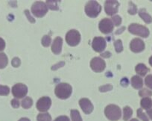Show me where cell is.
Returning a JSON list of instances; mask_svg holds the SVG:
<instances>
[{
	"label": "cell",
	"instance_id": "ffe728a7",
	"mask_svg": "<svg viewBox=\"0 0 152 121\" xmlns=\"http://www.w3.org/2000/svg\"><path fill=\"white\" fill-rule=\"evenodd\" d=\"M8 57L3 52H0V69H3L8 65Z\"/></svg>",
	"mask_w": 152,
	"mask_h": 121
},
{
	"label": "cell",
	"instance_id": "f6af8a7d",
	"mask_svg": "<svg viewBox=\"0 0 152 121\" xmlns=\"http://www.w3.org/2000/svg\"><path fill=\"white\" fill-rule=\"evenodd\" d=\"M149 64H150L151 66L152 67V56L149 58Z\"/></svg>",
	"mask_w": 152,
	"mask_h": 121
},
{
	"label": "cell",
	"instance_id": "ee69618b",
	"mask_svg": "<svg viewBox=\"0 0 152 121\" xmlns=\"http://www.w3.org/2000/svg\"><path fill=\"white\" fill-rule=\"evenodd\" d=\"M19 121H31V120L29 119H28V118H22V119H20Z\"/></svg>",
	"mask_w": 152,
	"mask_h": 121
},
{
	"label": "cell",
	"instance_id": "83f0119b",
	"mask_svg": "<svg viewBox=\"0 0 152 121\" xmlns=\"http://www.w3.org/2000/svg\"><path fill=\"white\" fill-rule=\"evenodd\" d=\"M114 46H115V49L117 52H121L123 50V46H122V40H117L114 42Z\"/></svg>",
	"mask_w": 152,
	"mask_h": 121
},
{
	"label": "cell",
	"instance_id": "d6986e66",
	"mask_svg": "<svg viewBox=\"0 0 152 121\" xmlns=\"http://www.w3.org/2000/svg\"><path fill=\"white\" fill-rule=\"evenodd\" d=\"M140 104H141V106L142 107V109L148 110L152 106V100L150 98H148V97H145V98H143L141 100Z\"/></svg>",
	"mask_w": 152,
	"mask_h": 121
},
{
	"label": "cell",
	"instance_id": "836d02e7",
	"mask_svg": "<svg viewBox=\"0 0 152 121\" xmlns=\"http://www.w3.org/2000/svg\"><path fill=\"white\" fill-rule=\"evenodd\" d=\"M113 89V86L111 84H106V85H103L102 87H99V90L101 92H106L108 90H111Z\"/></svg>",
	"mask_w": 152,
	"mask_h": 121
},
{
	"label": "cell",
	"instance_id": "60d3db41",
	"mask_svg": "<svg viewBox=\"0 0 152 121\" xmlns=\"http://www.w3.org/2000/svg\"><path fill=\"white\" fill-rule=\"evenodd\" d=\"M102 57H105V58H109L110 56V53L109 52H106V53H104V54H102Z\"/></svg>",
	"mask_w": 152,
	"mask_h": 121
},
{
	"label": "cell",
	"instance_id": "d6a6232c",
	"mask_svg": "<svg viewBox=\"0 0 152 121\" xmlns=\"http://www.w3.org/2000/svg\"><path fill=\"white\" fill-rule=\"evenodd\" d=\"M145 83L148 87L152 89V75H148L145 77Z\"/></svg>",
	"mask_w": 152,
	"mask_h": 121
},
{
	"label": "cell",
	"instance_id": "3957f363",
	"mask_svg": "<svg viewBox=\"0 0 152 121\" xmlns=\"http://www.w3.org/2000/svg\"><path fill=\"white\" fill-rule=\"evenodd\" d=\"M102 11V7L96 1H90L85 6V13L88 17H98Z\"/></svg>",
	"mask_w": 152,
	"mask_h": 121
},
{
	"label": "cell",
	"instance_id": "d4e9b609",
	"mask_svg": "<svg viewBox=\"0 0 152 121\" xmlns=\"http://www.w3.org/2000/svg\"><path fill=\"white\" fill-rule=\"evenodd\" d=\"M71 116L72 121H82L80 113L77 110H72L71 111Z\"/></svg>",
	"mask_w": 152,
	"mask_h": 121
},
{
	"label": "cell",
	"instance_id": "8fae6325",
	"mask_svg": "<svg viewBox=\"0 0 152 121\" xmlns=\"http://www.w3.org/2000/svg\"><path fill=\"white\" fill-rule=\"evenodd\" d=\"M92 47L96 52H102L106 48V40L102 37H95L92 42Z\"/></svg>",
	"mask_w": 152,
	"mask_h": 121
},
{
	"label": "cell",
	"instance_id": "ac0fdd59",
	"mask_svg": "<svg viewBox=\"0 0 152 121\" xmlns=\"http://www.w3.org/2000/svg\"><path fill=\"white\" fill-rule=\"evenodd\" d=\"M139 15L140 17L146 23H152V17L146 12L145 9H141L139 11Z\"/></svg>",
	"mask_w": 152,
	"mask_h": 121
},
{
	"label": "cell",
	"instance_id": "d590c367",
	"mask_svg": "<svg viewBox=\"0 0 152 121\" xmlns=\"http://www.w3.org/2000/svg\"><path fill=\"white\" fill-rule=\"evenodd\" d=\"M25 14H26V17H27V18L28 19V20L31 22V23H35L34 18V17H32L30 15V13H29V11H28V10H26V11H25Z\"/></svg>",
	"mask_w": 152,
	"mask_h": 121
},
{
	"label": "cell",
	"instance_id": "74e56055",
	"mask_svg": "<svg viewBox=\"0 0 152 121\" xmlns=\"http://www.w3.org/2000/svg\"><path fill=\"white\" fill-rule=\"evenodd\" d=\"M5 48V42L2 38L0 37V52L3 51Z\"/></svg>",
	"mask_w": 152,
	"mask_h": 121
},
{
	"label": "cell",
	"instance_id": "8992f818",
	"mask_svg": "<svg viewBox=\"0 0 152 121\" xmlns=\"http://www.w3.org/2000/svg\"><path fill=\"white\" fill-rule=\"evenodd\" d=\"M66 40L69 46H75L81 41V34L75 29L70 30L67 32L66 36Z\"/></svg>",
	"mask_w": 152,
	"mask_h": 121
},
{
	"label": "cell",
	"instance_id": "e0dca14e",
	"mask_svg": "<svg viewBox=\"0 0 152 121\" xmlns=\"http://www.w3.org/2000/svg\"><path fill=\"white\" fill-rule=\"evenodd\" d=\"M135 70L138 75L141 76H145L148 72V68L143 64H139L137 65L135 68Z\"/></svg>",
	"mask_w": 152,
	"mask_h": 121
},
{
	"label": "cell",
	"instance_id": "7a4b0ae2",
	"mask_svg": "<svg viewBox=\"0 0 152 121\" xmlns=\"http://www.w3.org/2000/svg\"><path fill=\"white\" fill-rule=\"evenodd\" d=\"M104 114L107 117L112 121L118 120L121 117V109L116 105H109L105 108Z\"/></svg>",
	"mask_w": 152,
	"mask_h": 121
},
{
	"label": "cell",
	"instance_id": "1f68e13d",
	"mask_svg": "<svg viewBox=\"0 0 152 121\" xmlns=\"http://www.w3.org/2000/svg\"><path fill=\"white\" fill-rule=\"evenodd\" d=\"M111 21H112V23H114V25H115V26H119V25L122 23V18H121V17L118 15L113 16Z\"/></svg>",
	"mask_w": 152,
	"mask_h": 121
},
{
	"label": "cell",
	"instance_id": "bcb514c9",
	"mask_svg": "<svg viewBox=\"0 0 152 121\" xmlns=\"http://www.w3.org/2000/svg\"><path fill=\"white\" fill-rule=\"evenodd\" d=\"M130 121H139V120H137V119H132L131 120H130Z\"/></svg>",
	"mask_w": 152,
	"mask_h": 121
},
{
	"label": "cell",
	"instance_id": "603a6c76",
	"mask_svg": "<svg viewBox=\"0 0 152 121\" xmlns=\"http://www.w3.org/2000/svg\"><path fill=\"white\" fill-rule=\"evenodd\" d=\"M52 117L49 113H40L37 116V121H51Z\"/></svg>",
	"mask_w": 152,
	"mask_h": 121
},
{
	"label": "cell",
	"instance_id": "9a60e30c",
	"mask_svg": "<svg viewBox=\"0 0 152 121\" xmlns=\"http://www.w3.org/2000/svg\"><path fill=\"white\" fill-rule=\"evenodd\" d=\"M63 45V39L61 37H57L54 40L52 45V51L55 55H58L61 53V49H62Z\"/></svg>",
	"mask_w": 152,
	"mask_h": 121
},
{
	"label": "cell",
	"instance_id": "f35d334b",
	"mask_svg": "<svg viewBox=\"0 0 152 121\" xmlns=\"http://www.w3.org/2000/svg\"><path fill=\"white\" fill-rule=\"evenodd\" d=\"M55 121H69V119L66 116H61L57 118Z\"/></svg>",
	"mask_w": 152,
	"mask_h": 121
},
{
	"label": "cell",
	"instance_id": "8d00e7d4",
	"mask_svg": "<svg viewBox=\"0 0 152 121\" xmlns=\"http://www.w3.org/2000/svg\"><path fill=\"white\" fill-rule=\"evenodd\" d=\"M11 105H12V106L14 108L17 109L20 106V102L17 100H16V99H14V100H12V101H11Z\"/></svg>",
	"mask_w": 152,
	"mask_h": 121
},
{
	"label": "cell",
	"instance_id": "f1b7e54d",
	"mask_svg": "<svg viewBox=\"0 0 152 121\" xmlns=\"http://www.w3.org/2000/svg\"><path fill=\"white\" fill-rule=\"evenodd\" d=\"M137 8L132 2H129V8H128V13L130 14H132V15H134V14H137Z\"/></svg>",
	"mask_w": 152,
	"mask_h": 121
},
{
	"label": "cell",
	"instance_id": "484cf974",
	"mask_svg": "<svg viewBox=\"0 0 152 121\" xmlns=\"http://www.w3.org/2000/svg\"><path fill=\"white\" fill-rule=\"evenodd\" d=\"M51 42H52V39L49 35L43 36V37L42 38V44L45 47H48L51 44Z\"/></svg>",
	"mask_w": 152,
	"mask_h": 121
},
{
	"label": "cell",
	"instance_id": "2e32d148",
	"mask_svg": "<svg viewBox=\"0 0 152 121\" xmlns=\"http://www.w3.org/2000/svg\"><path fill=\"white\" fill-rule=\"evenodd\" d=\"M131 84L135 89H140L142 87L143 81L142 78L139 76H135L131 78Z\"/></svg>",
	"mask_w": 152,
	"mask_h": 121
},
{
	"label": "cell",
	"instance_id": "cb8c5ba5",
	"mask_svg": "<svg viewBox=\"0 0 152 121\" xmlns=\"http://www.w3.org/2000/svg\"><path fill=\"white\" fill-rule=\"evenodd\" d=\"M46 6L49 7L51 10H53V11H58V2L57 1H54V0H49V1H46Z\"/></svg>",
	"mask_w": 152,
	"mask_h": 121
},
{
	"label": "cell",
	"instance_id": "f546056e",
	"mask_svg": "<svg viewBox=\"0 0 152 121\" xmlns=\"http://www.w3.org/2000/svg\"><path fill=\"white\" fill-rule=\"evenodd\" d=\"M139 95L140 97H151L152 96V91L148 90V89H142L139 92Z\"/></svg>",
	"mask_w": 152,
	"mask_h": 121
},
{
	"label": "cell",
	"instance_id": "4dcf8cb0",
	"mask_svg": "<svg viewBox=\"0 0 152 121\" xmlns=\"http://www.w3.org/2000/svg\"><path fill=\"white\" fill-rule=\"evenodd\" d=\"M137 116H138V117H140L142 121H149L148 118L146 116L145 114L143 113L142 109H139L138 110H137Z\"/></svg>",
	"mask_w": 152,
	"mask_h": 121
},
{
	"label": "cell",
	"instance_id": "7402d4cb",
	"mask_svg": "<svg viewBox=\"0 0 152 121\" xmlns=\"http://www.w3.org/2000/svg\"><path fill=\"white\" fill-rule=\"evenodd\" d=\"M32 104H33V100H32V99L31 97H26L22 101V106L24 109H30L31 107Z\"/></svg>",
	"mask_w": 152,
	"mask_h": 121
},
{
	"label": "cell",
	"instance_id": "ba28073f",
	"mask_svg": "<svg viewBox=\"0 0 152 121\" xmlns=\"http://www.w3.org/2000/svg\"><path fill=\"white\" fill-rule=\"evenodd\" d=\"M119 3L117 1H114V0H108L106 1L104 4V9L105 12L107 15L113 16V14H116L118 12L119 9Z\"/></svg>",
	"mask_w": 152,
	"mask_h": 121
},
{
	"label": "cell",
	"instance_id": "30bf717a",
	"mask_svg": "<svg viewBox=\"0 0 152 121\" xmlns=\"http://www.w3.org/2000/svg\"><path fill=\"white\" fill-rule=\"evenodd\" d=\"M99 30L103 34H110L113 30V24L111 20L105 18L101 20L99 24Z\"/></svg>",
	"mask_w": 152,
	"mask_h": 121
},
{
	"label": "cell",
	"instance_id": "6da1fadb",
	"mask_svg": "<svg viewBox=\"0 0 152 121\" xmlns=\"http://www.w3.org/2000/svg\"><path fill=\"white\" fill-rule=\"evenodd\" d=\"M55 92L57 97L61 100H66L71 95L72 87L67 83H61L56 86Z\"/></svg>",
	"mask_w": 152,
	"mask_h": 121
},
{
	"label": "cell",
	"instance_id": "9c48e42d",
	"mask_svg": "<svg viewBox=\"0 0 152 121\" xmlns=\"http://www.w3.org/2000/svg\"><path fill=\"white\" fill-rule=\"evenodd\" d=\"M90 67H91L92 70L96 73L102 72L105 69L106 67V64H105L104 61L102 59L99 57H96V58H93L90 62Z\"/></svg>",
	"mask_w": 152,
	"mask_h": 121
},
{
	"label": "cell",
	"instance_id": "4fadbf2b",
	"mask_svg": "<svg viewBox=\"0 0 152 121\" xmlns=\"http://www.w3.org/2000/svg\"><path fill=\"white\" fill-rule=\"evenodd\" d=\"M130 48L134 52H140L145 49V43L140 38L133 39L130 44Z\"/></svg>",
	"mask_w": 152,
	"mask_h": 121
},
{
	"label": "cell",
	"instance_id": "44dd1931",
	"mask_svg": "<svg viewBox=\"0 0 152 121\" xmlns=\"http://www.w3.org/2000/svg\"><path fill=\"white\" fill-rule=\"evenodd\" d=\"M123 112H124L123 119H124V120H125V121L128 120H129L133 114L132 109H131L130 107H128V106H126V107L124 108Z\"/></svg>",
	"mask_w": 152,
	"mask_h": 121
},
{
	"label": "cell",
	"instance_id": "7bdbcfd3",
	"mask_svg": "<svg viewBox=\"0 0 152 121\" xmlns=\"http://www.w3.org/2000/svg\"><path fill=\"white\" fill-rule=\"evenodd\" d=\"M125 27H122V29H121L120 30H119V31H117V32H116V34H120V32H121L124 31V30H125Z\"/></svg>",
	"mask_w": 152,
	"mask_h": 121
},
{
	"label": "cell",
	"instance_id": "b9f144b4",
	"mask_svg": "<svg viewBox=\"0 0 152 121\" xmlns=\"http://www.w3.org/2000/svg\"><path fill=\"white\" fill-rule=\"evenodd\" d=\"M147 113H148V116L150 117L151 119L152 120V109H151V110L148 111Z\"/></svg>",
	"mask_w": 152,
	"mask_h": 121
},
{
	"label": "cell",
	"instance_id": "5b68a950",
	"mask_svg": "<svg viewBox=\"0 0 152 121\" xmlns=\"http://www.w3.org/2000/svg\"><path fill=\"white\" fill-rule=\"evenodd\" d=\"M31 12L36 17H43L48 12L47 6L43 2H36L32 5Z\"/></svg>",
	"mask_w": 152,
	"mask_h": 121
},
{
	"label": "cell",
	"instance_id": "52a82bcc",
	"mask_svg": "<svg viewBox=\"0 0 152 121\" xmlns=\"http://www.w3.org/2000/svg\"><path fill=\"white\" fill-rule=\"evenodd\" d=\"M28 93V87L26 84L18 83L12 87V94L14 97L21 99L26 97Z\"/></svg>",
	"mask_w": 152,
	"mask_h": 121
},
{
	"label": "cell",
	"instance_id": "7c38bea8",
	"mask_svg": "<svg viewBox=\"0 0 152 121\" xmlns=\"http://www.w3.org/2000/svg\"><path fill=\"white\" fill-rule=\"evenodd\" d=\"M52 104V100L49 97H43L37 103V108L40 111H47Z\"/></svg>",
	"mask_w": 152,
	"mask_h": 121
},
{
	"label": "cell",
	"instance_id": "4316f807",
	"mask_svg": "<svg viewBox=\"0 0 152 121\" xmlns=\"http://www.w3.org/2000/svg\"><path fill=\"white\" fill-rule=\"evenodd\" d=\"M10 93V89L8 86L0 85V96H7Z\"/></svg>",
	"mask_w": 152,
	"mask_h": 121
},
{
	"label": "cell",
	"instance_id": "5bb4252c",
	"mask_svg": "<svg viewBox=\"0 0 152 121\" xmlns=\"http://www.w3.org/2000/svg\"><path fill=\"white\" fill-rule=\"evenodd\" d=\"M80 106L85 114H90L93 110V106L91 102L87 98H83L79 101Z\"/></svg>",
	"mask_w": 152,
	"mask_h": 121
},
{
	"label": "cell",
	"instance_id": "ab89813d",
	"mask_svg": "<svg viewBox=\"0 0 152 121\" xmlns=\"http://www.w3.org/2000/svg\"><path fill=\"white\" fill-rule=\"evenodd\" d=\"M64 65H65V63H64V62H61V63H59L58 65H55L54 67H52V70H55L58 69V67L59 68V67H63Z\"/></svg>",
	"mask_w": 152,
	"mask_h": 121
},
{
	"label": "cell",
	"instance_id": "277c9868",
	"mask_svg": "<svg viewBox=\"0 0 152 121\" xmlns=\"http://www.w3.org/2000/svg\"><path fill=\"white\" fill-rule=\"evenodd\" d=\"M128 31L133 34L140 36L142 37H148L149 35V30L147 27L142 25L133 23L128 27Z\"/></svg>",
	"mask_w": 152,
	"mask_h": 121
},
{
	"label": "cell",
	"instance_id": "e575fe53",
	"mask_svg": "<svg viewBox=\"0 0 152 121\" xmlns=\"http://www.w3.org/2000/svg\"><path fill=\"white\" fill-rule=\"evenodd\" d=\"M11 64H12V66L14 67H18L21 65V61H20V59L19 58H14L12 60Z\"/></svg>",
	"mask_w": 152,
	"mask_h": 121
}]
</instances>
